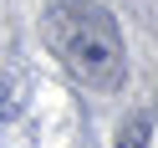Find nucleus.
<instances>
[{
    "label": "nucleus",
    "instance_id": "obj_2",
    "mask_svg": "<svg viewBox=\"0 0 158 148\" xmlns=\"http://www.w3.org/2000/svg\"><path fill=\"white\" fill-rule=\"evenodd\" d=\"M26 97H31V77L26 72H0V123L21 117Z\"/></svg>",
    "mask_w": 158,
    "mask_h": 148
},
{
    "label": "nucleus",
    "instance_id": "obj_1",
    "mask_svg": "<svg viewBox=\"0 0 158 148\" xmlns=\"http://www.w3.org/2000/svg\"><path fill=\"white\" fill-rule=\"evenodd\" d=\"M41 36L51 56L92 92H123L127 82V51L112 11L97 0H56L41 15Z\"/></svg>",
    "mask_w": 158,
    "mask_h": 148
},
{
    "label": "nucleus",
    "instance_id": "obj_3",
    "mask_svg": "<svg viewBox=\"0 0 158 148\" xmlns=\"http://www.w3.org/2000/svg\"><path fill=\"white\" fill-rule=\"evenodd\" d=\"M148 128L153 123H148L143 112H133L123 128H117V148H148Z\"/></svg>",
    "mask_w": 158,
    "mask_h": 148
}]
</instances>
